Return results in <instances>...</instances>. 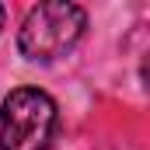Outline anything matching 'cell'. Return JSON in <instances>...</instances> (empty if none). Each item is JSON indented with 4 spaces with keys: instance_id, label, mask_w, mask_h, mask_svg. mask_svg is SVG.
Segmentation results:
<instances>
[{
    "instance_id": "1",
    "label": "cell",
    "mask_w": 150,
    "mask_h": 150,
    "mask_svg": "<svg viewBox=\"0 0 150 150\" xmlns=\"http://www.w3.org/2000/svg\"><path fill=\"white\" fill-rule=\"evenodd\" d=\"M87 32V11L70 0H49L28 11L18 28V49L28 63H52L67 56Z\"/></svg>"
},
{
    "instance_id": "2",
    "label": "cell",
    "mask_w": 150,
    "mask_h": 150,
    "mask_svg": "<svg viewBox=\"0 0 150 150\" xmlns=\"http://www.w3.org/2000/svg\"><path fill=\"white\" fill-rule=\"evenodd\" d=\"M59 108L42 87H18L0 105V150H49Z\"/></svg>"
},
{
    "instance_id": "3",
    "label": "cell",
    "mask_w": 150,
    "mask_h": 150,
    "mask_svg": "<svg viewBox=\"0 0 150 150\" xmlns=\"http://www.w3.org/2000/svg\"><path fill=\"white\" fill-rule=\"evenodd\" d=\"M4 18H7V11H4V4H0V28H4Z\"/></svg>"
}]
</instances>
